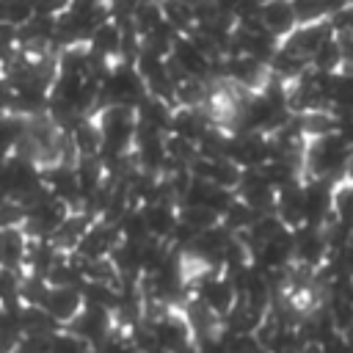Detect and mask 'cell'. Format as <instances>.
<instances>
[{
	"instance_id": "cell-8",
	"label": "cell",
	"mask_w": 353,
	"mask_h": 353,
	"mask_svg": "<svg viewBox=\"0 0 353 353\" xmlns=\"http://www.w3.org/2000/svg\"><path fill=\"white\" fill-rule=\"evenodd\" d=\"M334 185L325 179H303V223L325 226L334 218Z\"/></svg>"
},
{
	"instance_id": "cell-9",
	"label": "cell",
	"mask_w": 353,
	"mask_h": 353,
	"mask_svg": "<svg viewBox=\"0 0 353 353\" xmlns=\"http://www.w3.org/2000/svg\"><path fill=\"white\" fill-rule=\"evenodd\" d=\"M83 306H85V298H83V290H80V287H52V284H50L47 298H44V303H41V309H44L61 328H66V325L83 312Z\"/></svg>"
},
{
	"instance_id": "cell-2",
	"label": "cell",
	"mask_w": 353,
	"mask_h": 353,
	"mask_svg": "<svg viewBox=\"0 0 353 353\" xmlns=\"http://www.w3.org/2000/svg\"><path fill=\"white\" fill-rule=\"evenodd\" d=\"M99 135H102V163L110 165L116 160H124L132 154L135 146V132H138V116L135 108H121V105H102L94 110Z\"/></svg>"
},
{
	"instance_id": "cell-22",
	"label": "cell",
	"mask_w": 353,
	"mask_h": 353,
	"mask_svg": "<svg viewBox=\"0 0 353 353\" xmlns=\"http://www.w3.org/2000/svg\"><path fill=\"white\" fill-rule=\"evenodd\" d=\"M259 353H268V350H265V347H262V350H259Z\"/></svg>"
},
{
	"instance_id": "cell-1",
	"label": "cell",
	"mask_w": 353,
	"mask_h": 353,
	"mask_svg": "<svg viewBox=\"0 0 353 353\" xmlns=\"http://www.w3.org/2000/svg\"><path fill=\"white\" fill-rule=\"evenodd\" d=\"M350 160H353V143L342 132L309 138L303 152V179H325L334 185L342 176H347Z\"/></svg>"
},
{
	"instance_id": "cell-10",
	"label": "cell",
	"mask_w": 353,
	"mask_h": 353,
	"mask_svg": "<svg viewBox=\"0 0 353 353\" xmlns=\"http://www.w3.org/2000/svg\"><path fill=\"white\" fill-rule=\"evenodd\" d=\"M138 207L143 212L149 234L154 240L171 243V237L179 226V204H174V201H146V204H138Z\"/></svg>"
},
{
	"instance_id": "cell-11",
	"label": "cell",
	"mask_w": 353,
	"mask_h": 353,
	"mask_svg": "<svg viewBox=\"0 0 353 353\" xmlns=\"http://www.w3.org/2000/svg\"><path fill=\"white\" fill-rule=\"evenodd\" d=\"M259 25L276 36L279 41H284L295 28H298V14H295V3L292 0H268L259 14H256Z\"/></svg>"
},
{
	"instance_id": "cell-16",
	"label": "cell",
	"mask_w": 353,
	"mask_h": 353,
	"mask_svg": "<svg viewBox=\"0 0 353 353\" xmlns=\"http://www.w3.org/2000/svg\"><path fill=\"white\" fill-rule=\"evenodd\" d=\"M309 69L314 72H325V74H336L345 69V52L342 44L336 41V36H328L309 58Z\"/></svg>"
},
{
	"instance_id": "cell-5",
	"label": "cell",
	"mask_w": 353,
	"mask_h": 353,
	"mask_svg": "<svg viewBox=\"0 0 353 353\" xmlns=\"http://www.w3.org/2000/svg\"><path fill=\"white\" fill-rule=\"evenodd\" d=\"M72 334H77L83 342H88L91 345V350L102 342V339H108L113 331H116V317H113V312L110 309H102V306H94V303H85L83 306V312L66 325Z\"/></svg>"
},
{
	"instance_id": "cell-4",
	"label": "cell",
	"mask_w": 353,
	"mask_h": 353,
	"mask_svg": "<svg viewBox=\"0 0 353 353\" xmlns=\"http://www.w3.org/2000/svg\"><path fill=\"white\" fill-rule=\"evenodd\" d=\"M226 157L234 160L243 171H245V168H259V165L270 157V138L262 135V132L234 130V132H229Z\"/></svg>"
},
{
	"instance_id": "cell-12",
	"label": "cell",
	"mask_w": 353,
	"mask_h": 353,
	"mask_svg": "<svg viewBox=\"0 0 353 353\" xmlns=\"http://www.w3.org/2000/svg\"><path fill=\"white\" fill-rule=\"evenodd\" d=\"M28 248H30V234L25 232L22 223L0 226V265L3 268L25 270Z\"/></svg>"
},
{
	"instance_id": "cell-15",
	"label": "cell",
	"mask_w": 353,
	"mask_h": 353,
	"mask_svg": "<svg viewBox=\"0 0 353 353\" xmlns=\"http://www.w3.org/2000/svg\"><path fill=\"white\" fill-rule=\"evenodd\" d=\"M135 116H138L141 127H149V130H157V132H168L171 130V119H174V105L146 94L141 99V105L135 108Z\"/></svg>"
},
{
	"instance_id": "cell-7",
	"label": "cell",
	"mask_w": 353,
	"mask_h": 353,
	"mask_svg": "<svg viewBox=\"0 0 353 353\" xmlns=\"http://www.w3.org/2000/svg\"><path fill=\"white\" fill-rule=\"evenodd\" d=\"M234 196L240 201H245L256 215L276 212V188L265 179V174L259 168H245L243 171V179H240Z\"/></svg>"
},
{
	"instance_id": "cell-21",
	"label": "cell",
	"mask_w": 353,
	"mask_h": 353,
	"mask_svg": "<svg viewBox=\"0 0 353 353\" xmlns=\"http://www.w3.org/2000/svg\"><path fill=\"white\" fill-rule=\"evenodd\" d=\"M94 353H135V345H132V339H130V334L127 331H113L108 339H102L97 347H94Z\"/></svg>"
},
{
	"instance_id": "cell-20",
	"label": "cell",
	"mask_w": 353,
	"mask_h": 353,
	"mask_svg": "<svg viewBox=\"0 0 353 353\" xmlns=\"http://www.w3.org/2000/svg\"><path fill=\"white\" fill-rule=\"evenodd\" d=\"M19 287H22L19 270H11V268L0 265V303L3 306H17L19 303Z\"/></svg>"
},
{
	"instance_id": "cell-6",
	"label": "cell",
	"mask_w": 353,
	"mask_h": 353,
	"mask_svg": "<svg viewBox=\"0 0 353 353\" xmlns=\"http://www.w3.org/2000/svg\"><path fill=\"white\" fill-rule=\"evenodd\" d=\"M292 234H295V259H292V265H303V268L317 270V268H323L328 262L331 248H328L323 226L303 223V226L292 229Z\"/></svg>"
},
{
	"instance_id": "cell-3",
	"label": "cell",
	"mask_w": 353,
	"mask_h": 353,
	"mask_svg": "<svg viewBox=\"0 0 353 353\" xmlns=\"http://www.w3.org/2000/svg\"><path fill=\"white\" fill-rule=\"evenodd\" d=\"M143 97H146V83L138 74L135 63H127V61L113 63L105 80L99 83V108L102 105L138 108Z\"/></svg>"
},
{
	"instance_id": "cell-13",
	"label": "cell",
	"mask_w": 353,
	"mask_h": 353,
	"mask_svg": "<svg viewBox=\"0 0 353 353\" xmlns=\"http://www.w3.org/2000/svg\"><path fill=\"white\" fill-rule=\"evenodd\" d=\"M85 44L97 58H102L108 63H119L121 61V47H124V30L116 19H108L91 33V39Z\"/></svg>"
},
{
	"instance_id": "cell-14",
	"label": "cell",
	"mask_w": 353,
	"mask_h": 353,
	"mask_svg": "<svg viewBox=\"0 0 353 353\" xmlns=\"http://www.w3.org/2000/svg\"><path fill=\"white\" fill-rule=\"evenodd\" d=\"M276 215L287 229L303 226V179L276 190Z\"/></svg>"
},
{
	"instance_id": "cell-18",
	"label": "cell",
	"mask_w": 353,
	"mask_h": 353,
	"mask_svg": "<svg viewBox=\"0 0 353 353\" xmlns=\"http://www.w3.org/2000/svg\"><path fill=\"white\" fill-rule=\"evenodd\" d=\"M256 218H259V215H256V212H254V210H251L245 201L234 199V201H232V207H229V210L221 215V223H223V226H226L232 234H245Z\"/></svg>"
},
{
	"instance_id": "cell-17",
	"label": "cell",
	"mask_w": 353,
	"mask_h": 353,
	"mask_svg": "<svg viewBox=\"0 0 353 353\" xmlns=\"http://www.w3.org/2000/svg\"><path fill=\"white\" fill-rule=\"evenodd\" d=\"M334 221L353 226V176H342L334 182Z\"/></svg>"
},
{
	"instance_id": "cell-19",
	"label": "cell",
	"mask_w": 353,
	"mask_h": 353,
	"mask_svg": "<svg viewBox=\"0 0 353 353\" xmlns=\"http://www.w3.org/2000/svg\"><path fill=\"white\" fill-rule=\"evenodd\" d=\"M47 353H94L88 342H83L77 334H72L69 328H58L50 336V347Z\"/></svg>"
}]
</instances>
